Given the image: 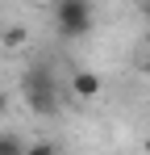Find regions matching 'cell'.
Instances as JSON below:
<instances>
[{"label":"cell","mask_w":150,"mask_h":155,"mask_svg":"<svg viewBox=\"0 0 150 155\" xmlns=\"http://www.w3.org/2000/svg\"><path fill=\"white\" fill-rule=\"evenodd\" d=\"M142 42H146V51H150V29H146V38H142Z\"/></svg>","instance_id":"cell-8"},{"label":"cell","mask_w":150,"mask_h":155,"mask_svg":"<svg viewBox=\"0 0 150 155\" xmlns=\"http://www.w3.org/2000/svg\"><path fill=\"white\" fill-rule=\"evenodd\" d=\"M142 13H146V17H150V0H142Z\"/></svg>","instance_id":"cell-7"},{"label":"cell","mask_w":150,"mask_h":155,"mask_svg":"<svg viewBox=\"0 0 150 155\" xmlns=\"http://www.w3.org/2000/svg\"><path fill=\"white\" fill-rule=\"evenodd\" d=\"M146 71H150V67H146Z\"/></svg>","instance_id":"cell-10"},{"label":"cell","mask_w":150,"mask_h":155,"mask_svg":"<svg viewBox=\"0 0 150 155\" xmlns=\"http://www.w3.org/2000/svg\"><path fill=\"white\" fill-rule=\"evenodd\" d=\"M92 21V0H54V29L63 38H83Z\"/></svg>","instance_id":"cell-2"},{"label":"cell","mask_w":150,"mask_h":155,"mask_svg":"<svg viewBox=\"0 0 150 155\" xmlns=\"http://www.w3.org/2000/svg\"><path fill=\"white\" fill-rule=\"evenodd\" d=\"M21 42H25V29H21V25L4 29V46H21Z\"/></svg>","instance_id":"cell-5"},{"label":"cell","mask_w":150,"mask_h":155,"mask_svg":"<svg viewBox=\"0 0 150 155\" xmlns=\"http://www.w3.org/2000/svg\"><path fill=\"white\" fill-rule=\"evenodd\" d=\"M100 88H104V80L96 76V71H88V67H79V71H71V92L79 97V101H96Z\"/></svg>","instance_id":"cell-3"},{"label":"cell","mask_w":150,"mask_h":155,"mask_svg":"<svg viewBox=\"0 0 150 155\" xmlns=\"http://www.w3.org/2000/svg\"><path fill=\"white\" fill-rule=\"evenodd\" d=\"M21 92H25V105L38 117H58L63 97H58V80L50 76V67H29L21 80Z\"/></svg>","instance_id":"cell-1"},{"label":"cell","mask_w":150,"mask_h":155,"mask_svg":"<svg viewBox=\"0 0 150 155\" xmlns=\"http://www.w3.org/2000/svg\"><path fill=\"white\" fill-rule=\"evenodd\" d=\"M142 147H146V155H150V138H146V143H142Z\"/></svg>","instance_id":"cell-9"},{"label":"cell","mask_w":150,"mask_h":155,"mask_svg":"<svg viewBox=\"0 0 150 155\" xmlns=\"http://www.w3.org/2000/svg\"><path fill=\"white\" fill-rule=\"evenodd\" d=\"M21 151H29L25 138H17V134H0V155H21Z\"/></svg>","instance_id":"cell-4"},{"label":"cell","mask_w":150,"mask_h":155,"mask_svg":"<svg viewBox=\"0 0 150 155\" xmlns=\"http://www.w3.org/2000/svg\"><path fill=\"white\" fill-rule=\"evenodd\" d=\"M8 113V92H0V117Z\"/></svg>","instance_id":"cell-6"}]
</instances>
